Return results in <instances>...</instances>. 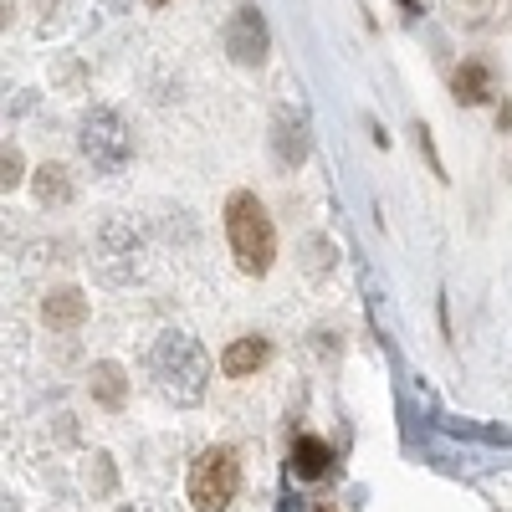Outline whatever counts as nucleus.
I'll use <instances>...</instances> for the list:
<instances>
[{"label": "nucleus", "mask_w": 512, "mask_h": 512, "mask_svg": "<svg viewBox=\"0 0 512 512\" xmlns=\"http://www.w3.org/2000/svg\"><path fill=\"white\" fill-rule=\"evenodd\" d=\"M103 277L108 282H128L139 272V236H134V226L128 221H108L103 226Z\"/></svg>", "instance_id": "nucleus-6"}, {"label": "nucleus", "mask_w": 512, "mask_h": 512, "mask_svg": "<svg viewBox=\"0 0 512 512\" xmlns=\"http://www.w3.org/2000/svg\"><path fill=\"white\" fill-rule=\"evenodd\" d=\"M21 180H26V159H21V149L6 144V154H0V185H6V195H11Z\"/></svg>", "instance_id": "nucleus-14"}, {"label": "nucleus", "mask_w": 512, "mask_h": 512, "mask_svg": "<svg viewBox=\"0 0 512 512\" xmlns=\"http://www.w3.org/2000/svg\"><path fill=\"white\" fill-rule=\"evenodd\" d=\"M318 512H344V507H338V502H323V507H318Z\"/></svg>", "instance_id": "nucleus-15"}, {"label": "nucleus", "mask_w": 512, "mask_h": 512, "mask_svg": "<svg viewBox=\"0 0 512 512\" xmlns=\"http://www.w3.org/2000/svg\"><path fill=\"white\" fill-rule=\"evenodd\" d=\"M149 364H154V379H159L164 400H175V405H200V400H205L210 359H205V349L195 344L190 333H180V328L159 333V344H154Z\"/></svg>", "instance_id": "nucleus-1"}, {"label": "nucleus", "mask_w": 512, "mask_h": 512, "mask_svg": "<svg viewBox=\"0 0 512 512\" xmlns=\"http://www.w3.org/2000/svg\"><path fill=\"white\" fill-rule=\"evenodd\" d=\"M41 318H47V328H77L88 318V297L77 287H57V292H47V303H41Z\"/></svg>", "instance_id": "nucleus-8"}, {"label": "nucleus", "mask_w": 512, "mask_h": 512, "mask_svg": "<svg viewBox=\"0 0 512 512\" xmlns=\"http://www.w3.org/2000/svg\"><path fill=\"white\" fill-rule=\"evenodd\" d=\"M123 512H134V507H123Z\"/></svg>", "instance_id": "nucleus-17"}, {"label": "nucleus", "mask_w": 512, "mask_h": 512, "mask_svg": "<svg viewBox=\"0 0 512 512\" xmlns=\"http://www.w3.org/2000/svg\"><path fill=\"white\" fill-rule=\"evenodd\" d=\"M277 159L282 164H303L308 159V123L303 118H292V113L277 118Z\"/></svg>", "instance_id": "nucleus-10"}, {"label": "nucleus", "mask_w": 512, "mask_h": 512, "mask_svg": "<svg viewBox=\"0 0 512 512\" xmlns=\"http://www.w3.org/2000/svg\"><path fill=\"white\" fill-rule=\"evenodd\" d=\"M226 52L236 62H246V67H256V62L267 57V21H262V11H256V6H236V16L226 26Z\"/></svg>", "instance_id": "nucleus-5"}, {"label": "nucleus", "mask_w": 512, "mask_h": 512, "mask_svg": "<svg viewBox=\"0 0 512 512\" xmlns=\"http://www.w3.org/2000/svg\"><path fill=\"white\" fill-rule=\"evenodd\" d=\"M333 461H338V456H333L318 436H297V441H292V477H297V482H323V477L333 472Z\"/></svg>", "instance_id": "nucleus-7"}, {"label": "nucleus", "mask_w": 512, "mask_h": 512, "mask_svg": "<svg viewBox=\"0 0 512 512\" xmlns=\"http://www.w3.org/2000/svg\"><path fill=\"white\" fill-rule=\"evenodd\" d=\"M487 88H492V72H487L482 62H466V67L456 72V103L472 108V103H482V98H487Z\"/></svg>", "instance_id": "nucleus-13"}, {"label": "nucleus", "mask_w": 512, "mask_h": 512, "mask_svg": "<svg viewBox=\"0 0 512 512\" xmlns=\"http://www.w3.org/2000/svg\"><path fill=\"white\" fill-rule=\"evenodd\" d=\"M226 236H231V251H236V267H241V272L262 277V272L272 267L277 231H272L262 200H256L251 190H236V195L226 200Z\"/></svg>", "instance_id": "nucleus-2"}, {"label": "nucleus", "mask_w": 512, "mask_h": 512, "mask_svg": "<svg viewBox=\"0 0 512 512\" xmlns=\"http://www.w3.org/2000/svg\"><path fill=\"white\" fill-rule=\"evenodd\" d=\"M241 492V461L231 446H210L195 466H190V502L200 512H221L231 507Z\"/></svg>", "instance_id": "nucleus-4"}, {"label": "nucleus", "mask_w": 512, "mask_h": 512, "mask_svg": "<svg viewBox=\"0 0 512 512\" xmlns=\"http://www.w3.org/2000/svg\"><path fill=\"white\" fill-rule=\"evenodd\" d=\"M82 154L98 175H123L128 159H134V139H128V123L113 113V108H93L82 118V134H77Z\"/></svg>", "instance_id": "nucleus-3"}, {"label": "nucleus", "mask_w": 512, "mask_h": 512, "mask_svg": "<svg viewBox=\"0 0 512 512\" xmlns=\"http://www.w3.org/2000/svg\"><path fill=\"white\" fill-rule=\"evenodd\" d=\"M123 395H128V379H123V369L118 364H93V400L98 405H108V410H118L123 405Z\"/></svg>", "instance_id": "nucleus-11"}, {"label": "nucleus", "mask_w": 512, "mask_h": 512, "mask_svg": "<svg viewBox=\"0 0 512 512\" xmlns=\"http://www.w3.org/2000/svg\"><path fill=\"white\" fill-rule=\"evenodd\" d=\"M267 364V344L262 338H236V344L221 354V369L231 374V379H246V374H256Z\"/></svg>", "instance_id": "nucleus-9"}, {"label": "nucleus", "mask_w": 512, "mask_h": 512, "mask_svg": "<svg viewBox=\"0 0 512 512\" xmlns=\"http://www.w3.org/2000/svg\"><path fill=\"white\" fill-rule=\"evenodd\" d=\"M154 6H164V0H154Z\"/></svg>", "instance_id": "nucleus-16"}, {"label": "nucleus", "mask_w": 512, "mask_h": 512, "mask_svg": "<svg viewBox=\"0 0 512 512\" xmlns=\"http://www.w3.org/2000/svg\"><path fill=\"white\" fill-rule=\"evenodd\" d=\"M31 185H36V200H41V205H67V200H72V180H67L62 164H41Z\"/></svg>", "instance_id": "nucleus-12"}]
</instances>
